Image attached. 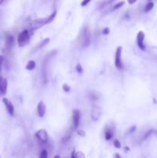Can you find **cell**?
Masks as SVG:
<instances>
[{"instance_id":"1","label":"cell","mask_w":157,"mask_h":158,"mask_svg":"<svg viewBox=\"0 0 157 158\" xmlns=\"http://www.w3.org/2000/svg\"><path fill=\"white\" fill-rule=\"evenodd\" d=\"M57 11H54L50 16L45 17V18L41 19H36L32 21L29 24V30H36L42 28L45 25L50 24L55 19L56 16Z\"/></svg>"},{"instance_id":"2","label":"cell","mask_w":157,"mask_h":158,"mask_svg":"<svg viewBox=\"0 0 157 158\" xmlns=\"http://www.w3.org/2000/svg\"><path fill=\"white\" fill-rule=\"evenodd\" d=\"M30 39V34L28 30H24L21 32L17 37V43L19 47H23L29 42Z\"/></svg>"},{"instance_id":"3","label":"cell","mask_w":157,"mask_h":158,"mask_svg":"<svg viewBox=\"0 0 157 158\" xmlns=\"http://www.w3.org/2000/svg\"><path fill=\"white\" fill-rule=\"evenodd\" d=\"M122 46H119L116 50L115 55V66L119 70L123 69V63L122 62Z\"/></svg>"},{"instance_id":"4","label":"cell","mask_w":157,"mask_h":158,"mask_svg":"<svg viewBox=\"0 0 157 158\" xmlns=\"http://www.w3.org/2000/svg\"><path fill=\"white\" fill-rule=\"evenodd\" d=\"M102 115V108L98 105L94 104L91 110V119L93 121H98Z\"/></svg>"},{"instance_id":"5","label":"cell","mask_w":157,"mask_h":158,"mask_svg":"<svg viewBox=\"0 0 157 158\" xmlns=\"http://www.w3.org/2000/svg\"><path fill=\"white\" fill-rule=\"evenodd\" d=\"M35 136L42 143H47L48 140H49L48 133L45 129H40L38 131H36L35 134Z\"/></svg>"},{"instance_id":"6","label":"cell","mask_w":157,"mask_h":158,"mask_svg":"<svg viewBox=\"0 0 157 158\" xmlns=\"http://www.w3.org/2000/svg\"><path fill=\"white\" fill-rule=\"evenodd\" d=\"M145 39V33L143 31H139L137 34L136 36V42L138 47L141 50L145 51L146 50V45L144 43Z\"/></svg>"},{"instance_id":"7","label":"cell","mask_w":157,"mask_h":158,"mask_svg":"<svg viewBox=\"0 0 157 158\" xmlns=\"http://www.w3.org/2000/svg\"><path fill=\"white\" fill-rule=\"evenodd\" d=\"M80 111L75 109L73 111V124L74 129H77L80 124Z\"/></svg>"},{"instance_id":"8","label":"cell","mask_w":157,"mask_h":158,"mask_svg":"<svg viewBox=\"0 0 157 158\" xmlns=\"http://www.w3.org/2000/svg\"><path fill=\"white\" fill-rule=\"evenodd\" d=\"M15 44L14 36L11 33H6L5 36V46H6V50H10L13 47Z\"/></svg>"},{"instance_id":"9","label":"cell","mask_w":157,"mask_h":158,"mask_svg":"<svg viewBox=\"0 0 157 158\" xmlns=\"http://www.w3.org/2000/svg\"><path fill=\"white\" fill-rule=\"evenodd\" d=\"M91 42V33L89 28L86 27L84 30V34H83V41H82V46L83 47H88Z\"/></svg>"},{"instance_id":"10","label":"cell","mask_w":157,"mask_h":158,"mask_svg":"<svg viewBox=\"0 0 157 158\" xmlns=\"http://www.w3.org/2000/svg\"><path fill=\"white\" fill-rule=\"evenodd\" d=\"M2 102H3L4 105L6 106V111H7V112L9 113V115H10L11 116H14L15 108H14V106H13V104L12 103V102L10 101V100H9V99H8L7 98H6V97L2 98Z\"/></svg>"},{"instance_id":"11","label":"cell","mask_w":157,"mask_h":158,"mask_svg":"<svg viewBox=\"0 0 157 158\" xmlns=\"http://www.w3.org/2000/svg\"><path fill=\"white\" fill-rule=\"evenodd\" d=\"M46 112V106L43 101H39L37 105V113L40 117H43Z\"/></svg>"},{"instance_id":"12","label":"cell","mask_w":157,"mask_h":158,"mask_svg":"<svg viewBox=\"0 0 157 158\" xmlns=\"http://www.w3.org/2000/svg\"><path fill=\"white\" fill-rule=\"evenodd\" d=\"M8 88V81L6 78L0 76V93L2 94H6Z\"/></svg>"},{"instance_id":"13","label":"cell","mask_w":157,"mask_h":158,"mask_svg":"<svg viewBox=\"0 0 157 158\" xmlns=\"http://www.w3.org/2000/svg\"><path fill=\"white\" fill-rule=\"evenodd\" d=\"M114 128H115V127L113 126L112 127L110 124L109 127H106V129H105V139L106 140H110L113 138L114 135Z\"/></svg>"},{"instance_id":"14","label":"cell","mask_w":157,"mask_h":158,"mask_svg":"<svg viewBox=\"0 0 157 158\" xmlns=\"http://www.w3.org/2000/svg\"><path fill=\"white\" fill-rule=\"evenodd\" d=\"M36 66V64L35 61L30 60V61H29L27 64H26V69L27 70H29V71H33V70H35Z\"/></svg>"},{"instance_id":"15","label":"cell","mask_w":157,"mask_h":158,"mask_svg":"<svg viewBox=\"0 0 157 158\" xmlns=\"http://www.w3.org/2000/svg\"><path fill=\"white\" fill-rule=\"evenodd\" d=\"M89 96H90V99H93V100H96V99H98L100 97V94L98 92H94V91H93V92L90 93Z\"/></svg>"},{"instance_id":"16","label":"cell","mask_w":157,"mask_h":158,"mask_svg":"<svg viewBox=\"0 0 157 158\" xmlns=\"http://www.w3.org/2000/svg\"><path fill=\"white\" fill-rule=\"evenodd\" d=\"M124 4H125L124 1H122V2H119V3L116 4V5H114V6H112L111 9H110V10H109V12H113V11H115V10H116V9H119V8H121L122 6H124Z\"/></svg>"},{"instance_id":"17","label":"cell","mask_w":157,"mask_h":158,"mask_svg":"<svg viewBox=\"0 0 157 158\" xmlns=\"http://www.w3.org/2000/svg\"><path fill=\"white\" fill-rule=\"evenodd\" d=\"M50 38H46V39H43V40H42V42H40V43H39V44L38 46H37L36 50H39V49H41V48H43L44 46H46V45H47L48 43L50 42Z\"/></svg>"},{"instance_id":"18","label":"cell","mask_w":157,"mask_h":158,"mask_svg":"<svg viewBox=\"0 0 157 158\" xmlns=\"http://www.w3.org/2000/svg\"><path fill=\"white\" fill-rule=\"evenodd\" d=\"M116 0H104V1H102V2L101 3V5L99 6V9H102L103 8H105L106 6H109L110 4H112L113 2H115Z\"/></svg>"},{"instance_id":"19","label":"cell","mask_w":157,"mask_h":158,"mask_svg":"<svg viewBox=\"0 0 157 158\" xmlns=\"http://www.w3.org/2000/svg\"><path fill=\"white\" fill-rule=\"evenodd\" d=\"M154 7V3L153 2H150L146 4V6H145L144 11L145 13H149L150 11H151L152 9H153Z\"/></svg>"},{"instance_id":"20","label":"cell","mask_w":157,"mask_h":158,"mask_svg":"<svg viewBox=\"0 0 157 158\" xmlns=\"http://www.w3.org/2000/svg\"><path fill=\"white\" fill-rule=\"evenodd\" d=\"M62 90H64L66 93H70L71 91V87L67 84H63L62 85Z\"/></svg>"},{"instance_id":"21","label":"cell","mask_w":157,"mask_h":158,"mask_svg":"<svg viewBox=\"0 0 157 158\" xmlns=\"http://www.w3.org/2000/svg\"><path fill=\"white\" fill-rule=\"evenodd\" d=\"M76 72L78 73H82V72H83V69H82V66H81V64L78 63V64L76 65Z\"/></svg>"},{"instance_id":"22","label":"cell","mask_w":157,"mask_h":158,"mask_svg":"<svg viewBox=\"0 0 157 158\" xmlns=\"http://www.w3.org/2000/svg\"><path fill=\"white\" fill-rule=\"evenodd\" d=\"M113 145H114V147H116V148H118V149H119V148L121 147V143L119 142V140L116 139V140H114V141H113Z\"/></svg>"},{"instance_id":"23","label":"cell","mask_w":157,"mask_h":158,"mask_svg":"<svg viewBox=\"0 0 157 158\" xmlns=\"http://www.w3.org/2000/svg\"><path fill=\"white\" fill-rule=\"evenodd\" d=\"M153 130H150L149 131H147V132L145 134L144 136H143V140H146V139H147V138H148L149 136H150V135L153 134Z\"/></svg>"},{"instance_id":"24","label":"cell","mask_w":157,"mask_h":158,"mask_svg":"<svg viewBox=\"0 0 157 158\" xmlns=\"http://www.w3.org/2000/svg\"><path fill=\"white\" fill-rule=\"evenodd\" d=\"M4 63V57L3 56H0V76H1V73H2V66H3Z\"/></svg>"},{"instance_id":"25","label":"cell","mask_w":157,"mask_h":158,"mask_svg":"<svg viewBox=\"0 0 157 158\" xmlns=\"http://www.w3.org/2000/svg\"><path fill=\"white\" fill-rule=\"evenodd\" d=\"M75 158H86L85 157L84 154L81 151H78V152L76 153V157Z\"/></svg>"},{"instance_id":"26","label":"cell","mask_w":157,"mask_h":158,"mask_svg":"<svg viewBox=\"0 0 157 158\" xmlns=\"http://www.w3.org/2000/svg\"><path fill=\"white\" fill-rule=\"evenodd\" d=\"M92 0H82V2H81V6H82V7H84V6H86L88 5V4L90 3V2H91Z\"/></svg>"},{"instance_id":"27","label":"cell","mask_w":157,"mask_h":158,"mask_svg":"<svg viewBox=\"0 0 157 158\" xmlns=\"http://www.w3.org/2000/svg\"><path fill=\"white\" fill-rule=\"evenodd\" d=\"M110 29H109V28H105L104 30H103V31H102V33H103L104 35L107 36L110 34Z\"/></svg>"},{"instance_id":"28","label":"cell","mask_w":157,"mask_h":158,"mask_svg":"<svg viewBox=\"0 0 157 158\" xmlns=\"http://www.w3.org/2000/svg\"><path fill=\"white\" fill-rule=\"evenodd\" d=\"M78 134L81 136H86V133L82 130H79V131H78Z\"/></svg>"},{"instance_id":"29","label":"cell","mask_w":157,"mask_h":158,"mask_svg":"<svg viewBox=\"0 0 157 158\" xmlns=\"http://www.w3.org/2000/svg\"><path fill=\"white\" fill-rule=\"evenodd\" d=\"M136 126H134V127H132L130 129V131H129L128 134H132V133H133L134 131H136Z\"/></svg>"},{"instance_id":"30","label":"cell","mask_w":157,"mask_h":158,"mask_svg":"<svg viewBox=\"0 0 157 158\" xmlns=\"http://www.w3.org/2000/svg\"><path fill=\"white\" fill-rule=\"evenodd\" d=\"M137 0H128V2L130 5H133L134 3H136V2Z\"/></svg>"},{"instance_id":"31","label":"cell","mask_w":157,"mask_h":158,"mask_svg":"<svg viewBox=\"0 0 157 158\" xmlns=\"http://www.w3.org/2000/svg\"><path fill=\"white\" fill-rule=\"evenodd\" d=\"M76 157V151H73V153H72V156L71 158H75Z\"/></svg>"},{"instance_id":"32","label":"cell","mask_w":157,"mask_h":158,"mask_svg":"<svg viewBox=\"0 0 157 158\" xmlns=\"http://www.w3.org/2000/svg\"><path fill=\"white\" fill-rule=\"evenodd\" d=\"M116 158H121L119 154H116Z\"/></svg>"},{"instance_id":"33","label":"cell","mask_w":157,"mask_h":158,"mask_svg":"<svg viewBox=\"0 0 157 158\" xmlns=\"http://www.w3.org/2000/svg\"><path fill=\"white\" fill-rule=\"evenodd\" d=\"M4 2H5V0H0V5H2Z\"/></svg>"},{"instance_id":"34","label":"cell","mask_w":157,"mask_h":158,"mask_svg":"<svg viewBox=\"0 0 157 158\" xmlns=\"http://www.w3.org/2000/svg\"><path fill=\"white\" fill-rule=\"evenodd\" d=\"M125 149H126V151H130V148H129V147H125Z\"/></svg>"},{"instance_id":"35","label":"cell","mask_w":157,"mask_h":158,"mask_svg":"<svg viewBox=\"0 0 157 158\" xmlns=\"http://www.w3.org/2000/svg\"><path fill=\"white\" fill-rule=\"evenodd\" d=\"M54 158H60V157L59 156V155H56V156Z\"/></svg>"},{"instance_id":"36","label":"cell","mask_w":157,"mask_h":158,"mask_svg":"<svg viewBox=\"0 0 157 158\" xmlns=\"http://www.w3.org/2000/svg\"><path fill=\"white\" fill-rule=\"evenodd\" d=\"M40 158H47V157H40Z\"/></svg>"}]
</instances>
